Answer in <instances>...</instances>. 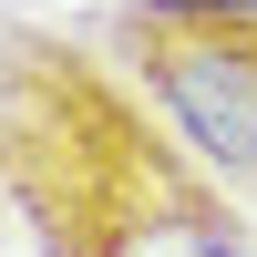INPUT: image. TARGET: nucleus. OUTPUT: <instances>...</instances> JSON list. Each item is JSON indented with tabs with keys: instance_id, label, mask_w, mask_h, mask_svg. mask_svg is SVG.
Masks as SVG:
<instances>
[{
	"instance_id": "f257e3e1",
	"label": "nucleus",
	"mask_w": 257,
	"mask_h": 257,
	"mask_svg": "<svg viewBox=\"0 0 257 257\" xmlns=\"http://www.w3.org/2000/svg\"><path fill=\"white\" fill-rule=\"evenodd\" d=\"M0 226L31 257H226L237 196L103 41L0 0Z\"/></svg>"
},
{
	"instance_id": "f03ea898",
	"label": "nucleus",
	"mask_w": 257,
	"mask_h": 257,
	"mask_svg": "<svg viewBox=\"0 0 257 257\" xmlns=\"http://www.w3.org/2000/svg\"><path fill=\"white\" fill-rule=\"evenodd\" d=\"M103 52L155 93L175 144L257 206V0L196 11V0H113L103 11Z\"/></svg>"
},
{
	"instance_id": "7ed1b4c3",
	"label": "nucleus",
	"mask_w": 257,
	"mask_h": 257,
	"mask_svg": "<svg viewBox=\"0 0 257 257\" xmlns=\"http://www.w3.org/2000/svg\"><path fill=\"white\" fill-rule=\"evenodd\" d=\"M196 11H226V0H196Z\"/></svg>"
}]
</instances>
